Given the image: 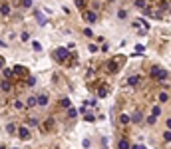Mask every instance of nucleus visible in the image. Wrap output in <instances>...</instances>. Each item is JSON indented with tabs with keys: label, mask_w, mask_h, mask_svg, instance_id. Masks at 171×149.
<instances>
[{
	"label": "nucleus",
	"mask_w": 171,
	"mask_h": 149,
	"mask_svg": "<svg viewBox=\"0 0 171 149\" xmlns=\"http://www.w3.org/2000/svg\"><path fill=\"white\" fill-rule=\"evenodd\" d=\"M149 76H151L153 80H157V82H165V80H167V72H165V70H161V68H157V66H153V68H151Z\"/></svg>",
	"instance_id": "1"
},
{
	"label": "nucleus",
	"mask_w": 171,
	"mask_h": 149,
	"mask_svg": "<svg viewBox=\"0 0 171 149\" xmlns=\"http://www.w3.org/2000/svg\"><path fill=\"white\" fill-rule=\"evenodd\" d=\"M54 56H56V60H58V62H64V60L68 58V50H66V48H58Z\"/></svg>",
	"instance_id": "2"
},
{
	"label": "nucleus",
	"mask_w": 171,
	"mask_h": 149,
	"mask_svg": "<svg viewBox=\"0 0 171 149\" xmlns=\"http://www.w3.org/2000/svg\"><path fill=\"white\" fill-rule=\"evenodd\" d=\"M84 20L92 24V22H96V20H98V16H96V12H92V10H85V12H84Z\"/></svg>",
	"instance_id": "3"
},
{
	"label": "nucleus",
	"mask_w": 171,
	"mask_h": 149,
	"mask_svg": "<svg viewBox=\"0 0 171 149\" xmlns=\"http://www.w3.org/2000/svg\"><path fill=\"white\" fill-rule=\"evenodd\" d=\"M18 135H20V139H30V131H28L26 127H22V129L18 131Z\"/></svg>",
	"instance_id": "4"
},
{
	"label": "nucleus",
	"mask_w": 171,
	"mask_h": 149,
	"mask_svg": "<svg viewBox=\"0 0 171 149\" xmlns=\"http://www.w3.org/2000/svg\"><path fill=\"white\" fill-rule=\"evenodd\" d=\"M0 12H2V16H4V18H6V16H8V14H10V6H8V4H6V2H4V4H2V6H0Z\"/></svg>",
	"instance_id": "5"
},
{
	"label": "nucleus",
	"mask_w": 171,
	"mask_h": 149,
	"mask_svg": "<svg viewBox=\"0 0 171 149\" xmlns=\"http://www.w3.org/2000/svg\"><path fill=\"white\" fill-rule=\"evenodd\" d=\"M118 149H129L128 139H120V143H118Z\"/></svg>",
	"instance_id": "6"
},
{
	"label": "nucleus",
	"mask_w": 171,
	"mask_h": 149,
	"mask_svg": "<svg viewBox=\"0 0 171 149\" xmlns=\"http://www.w3.org/2000/svg\"><path fill=\"white\" fill-rule=\"evenodd\" d=\"M38 98V106H46L48 104V96H36Z\"/></svg>",
	"instance_id": "7"
},
{
	"label": "nucleus",
	"mask_w": 171,
	"mask_h": 149,
	"mask_svg": "<svg viewBox=\"0 0 171 149\" xmlns=\"http://www.w3.org/2000/svg\"><path fill=\"white\" fill-rule=\"evenodd\" d=\"M137 82H139V78H137V76H131V78L128 80L129 86H137Z\"/></svg>",
	"instance_id": "8"
},
{
	"label": "nucleus",
	"mask_w": 171,
	"mask_h": 149,
	"mask_svg": "<svg viewBox=\"0 0 171 149\" xmlns=\"http://www.w3.org/2000/svg\"><path fill=\"white\" fill-rule=\"evenodd\" d=\"M36 18H38V22H40V24H46V18H44V14H40L38 10H36Z\"/></svg>",
	"instance_id": "9"
},
{
	"label": "nucleus",
	"mask_w": 171,
	"mask_h": 149,
	"mask_svg": "<svg viewBox=\"0 0 171 149\" xmlns=\"http://www.w3.org/2000/svg\"><path fill=\"white\" fill-rule=\"evenodd\" d=\"M6 129H8V133H14V131H16V125H14V123H8Z\"/></svg>",
	"instance_id": "10"
},
{
	"label": "nucleus",
	"mask_w": 171,
	"mask_h": 149,
	"mask_svg": "<svg viewBox=\"0 0 171 149\" xmlns=\"http://www.w3.org/2000/svg\"><path fill=\"white\" fill-rule=\"evenodd\" d=\"M135 6H137V8H143V10H145V8H147V6H145V2H143V0H137V2H135Z\"/></svg>",
	"instance_id": "11"
},
{
	"label": "nucleus",
	"mask_w": 171,
	"mask_h": 149,
	"mask_svg": "<svg viewBox=\"0 0 171 149\" xmlns=\"http://www.w3.org/2000/svg\"><path fill=\"white\" fill-rule=\"evenodd\" d=\"M2 92H10V84L8 82H2Z\"/></svg>",
	"instance_id": "12"
},
{
	"label": "nucleus",
	"mask_w": 171,
	"mask_h": 149,
	"mask_svg": "<svg viewBox=\"0 0 171 149\" xmlns=\"http://www.w3.org/2000/svg\"><path fill=\"white\" fill-rule=\"evenodd\" d=\"M106 94H108V90H106V88H100V90H98V96H100V98H104Z\"/></svg>",
	"instance_id": "13"
},
{
	"label": "nucleus",
	"mask_w": 171,
	"mask_h": 149,
	"mask_svg": "<svg viewBox=\"0 0 171 149\" xmlns=\"http://www.w3.org/2000/svg\"><path fill=\"white\" fill-rule=\"evenodd\" d=\"M167 98H169V96H167L165 92H161V94H159V102H167Z\"/></svg>",
	"instance_id": "14"
},
{
	"label": "nucleus",
	"mask_w": 171,
	"mask_h": 149,
	"mask_svg": "<svg viewBox=\"0 0 171 149\" xmlns=\"http://www.w3.org/2000/svg\"><path fill=\"white\" fill-rule=\"evenodd\" d=\"M60 104H62V108H70V100H68V98H64Z\"/></svg>",
	"instance_id": "15"
},
{
	"label": "nucleus",
	"mask_w": 171,
	"mask_h": 149,
	"mask_svg": "<svg viewBox=\"0 0 171 149\" xmlns=\"http://www.w3.org/2000/svg\"><path fill=\"white\" fill-rule=\"evenodd\" d=\"M2 76H4V78H10V76H12V72H10L8 68H4V70H2Z\"/></svg>",
	"instance_id": "16"
},
{
	"label": "nucleus",
	"mask_w": 171,
	"mask_h": 149,
	"mask_svg": "<svg viewBox=\"0 0 171 149\" xmlns=\"http://www.w3.org/2000/svg\"><path fill=\"white\" fill-rule=\"evenodd\" d=\"M20 4H22L24 8H30V6H32V0H24V2H20Z\"/></svg>",
	"instance_id": "17"
},
{
	"label": "nucleus",
	"mask_w": 171,
	"mask_h": 149,
	"mask_svg": "<svg viewBox=\"0 0 171 149\" xmlns=\"http://www.w3.org/2000/svg\"><path fill=\"white\" fill-rule=\"evenodd\" d=\"M108 70H110V72H116V62H110V64H108Z\"/></svg>",
	"instance_id": "18"
},
{
	"label": "nucleus",
	"mask_w": 171,
	"mask_h": 149,
	"mask_svg": "<svg viewBox=\"0 0 171 149\" xmlns=\"http://www.w3.org/2000/svg\"><path fill=\"white\" fill-rule=\"evenodd\" d=\"M131 119H133V121H139V119H141V113H133V115H131Z\"/></svg>",
	"instance_id": "19"
},
{
	"label": "nucleus",
	"mask_w": 171,
	"mask_h": 149,
	"mask_svg": "<svg viewBox=\"0 0 171 149\" xmlns=\"http://www.w3.org/2000/svg\"><path fill=\"white\" fill-rule=\"evenodd\" d=\"M14 72H16V74H24V68H22V66H16Z\"/></svg>",
	"instance_id": "20"
},
{
	"label": "nucleus",
	"mask_w": 171,
	"mask_h": 149,
	"mask_svg": "<svg viewBox=\"0 0 171 149\" xmlns=\"http://www.w3.org/2000/svg\"><path fill=\"white\" fill-rule=\"evenodd\" d=\"M159 113H161V110H159V108H157V106H155V108H153V117H157V115H159Z\"/></svg>",
	"instance_id": "21"
},
{
	"label": "nucleus",
	"mask_w": 171,
	"mask_h": 149,
	"mask_svg": "<svg viewBox=\"0 0 171 149\" xmlns=\"http://www.w3.org/2000/svg\"><path fill=\"white\" fill-rule=\"evenodd\" d=\"M163 139L169 141V139H171V131H165V133H163Z\"/></svg>",
	"instance_id": "22"
},
{
	"label": "nucleus",
	"mask_w": 171,
	"mask_h": 149,
	"mask_svg": "<svg viewBox=\"0 0 171 149\" xmlns=\"http://www.w3.org/2000/svg\"><path fill=\"white\" fill-rule=\"evenodd\" d=\"M76 6H78V8H84L85 2H84V0H78V2H76Z\"/></svg>",
	"instance_id": "23"
},
{
	"label": "nucleus",
	"mask_w": 171,
	"mask_h": 149,
	"mask_svg": "<svg viewBox=\"0 0 171 149\" xmlns=\"http://www.w3.org/2000/svg\"><path fill=\"white\" fill-rule=\"evenodd\" d=\"M84 34H85V36H88V38H90V36H94V32H92L90 28H85V30H84Z\"/></svg>",
	"instance_id": "24"
},
{
	"label": "nucleus",
	"mask_w": 171,
	"mask_h": 149,
	"mask_svg": "<svg viewBox=\"0 0 171 149\" xmlns=\"http://www.w3.org/2000/svg\"><path fill=\"white\" fill-rule=\"evenodd\" d=\"M68 115H70V117H74V115H76V110H74V108H70V110H68Z\"/></svg>",
	"instance_id": "25"
},
{
	"label": "nucleus",
	"mask_w": 171,
	"mask_h": 149,
	"mask_svg": "<svg viewBox=\"0 0 171 149\" xmlns=\"http://www.w3.org/2000/svg\"><path fill=\"white\" fill-rule=\"evenodd\" d=\"M20 38H22V42H26V40H28V38H30V36H28L26 32H22V34H20Z\"/></svg>",
	"instance_id": "26"
},
{
	"label": "nucleus",
	"mask_w": 171,
	"mask_h": 149,
	"mask_svg": "<svg viewBox=\"0 0 171 149\" xmlns=\"http://www.w3.org/2000/svg\"><path fill=\"white\" fill-rule=\"evenodd\" d=\"M14 108H16V110H20V108H22V102H20V100H18V102H14Z\"/></svg>",
	"instance_id": "27"
},
{
	"label": "nucleus",
	"mask_w": 171,
	"mask_h": 149,
	"mask_svg": "<svg viewBox=\"0 0 171 149\" xmlns=\"http://www.w3.org/2000/svg\"><path fill=\"white\" fill-rule=\"evenodd\" d=\"M131 149H141V147H137V145H133V147H131Z\"/></svg>",
	"instance_id": "28"
}]
</instances>
